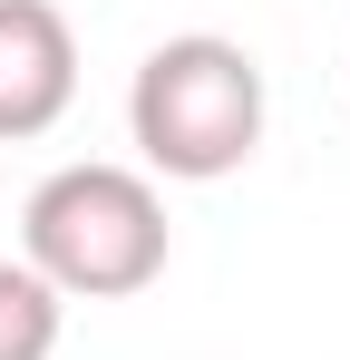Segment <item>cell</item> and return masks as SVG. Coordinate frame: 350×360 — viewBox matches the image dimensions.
Returning a JSON list of instances; mask_svg holds the SVG:
<instances>
[{"label":"cell","mask_w":350,"mask_h":360,"mask_svg":"<svg viewBox=\"0 0 350 360\" xmlns=\"http://www.w3.org/2000/svg\"><path fill=\"white\" fill-rule=\"evenodd\" d=\"M263 117H273L263 59L224 30H175L127 78V136H136L146 176L166 185H224L233 166H253Z\"/></svg>","instance_id":"obj_1"},{"label":"cell","mask_w":350,"mask_h":360,"mask_svg":"<svg viewBox=\"0 0 350 360\" xmlns=\"http://www.w3.org/2000/svg\"><path fill=\"white\" fill-rule=\"evenodd\" d=\"M166 253H175V224L146 166L88 156V166L39 176L20 205V263L58 302H127L166 273Z\"/></svg>","instance_id":"obj_2"},{"label":"cell","mask_w":350,"mask_h":360,"mask_svg":"<svg viewBox=\"0 0 350 360\" xmlns=\"http://www.w3.org/2000/svg\"><path fill=\"white\" fill-rule=\"evenodd\" d=\"M78 108V30L58 0H0V146H30Z\"/></svg>","instance_id":"obj_3"},{"label":"cell","mask_w":350,"mask_h":360,"mask_svg":"<svg viewBox=\"0 0 350 360\" xmlns=\"http://www.w3.org/2000/svg\"><path fill=\"white\" fill-rule=\"evenodd\" d=\"M58 331H68V302H58L20 253H0V360H49Z\"/></svg>","instance_id":"obj_4"}]
</instances>
